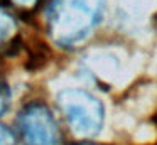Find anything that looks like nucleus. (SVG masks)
Wrapping results in <instances>:
<instances>
[{
	"mask_svg": "<svg viewBox=\"0 0 157 145\" xmlns=\"http://www.w3.org/2000/svg\"><path fill=\"white\" fill-rule=\"evenodd\" d=\"M79 145H93V143H79Z\"/></svg>",
	"mask_w": 157,
	"mask_h": 145,
	"instance_id": "6e6552de",
	"label": "nucleus"
},
{
	"mask_svg": "<svg viewBox=\"0 0 157 145\" xmlns=\"http://www.w3.org/2000/svg\"><path fill=\"white\" fill-rule=\"evenodd\" d=\"M58 105L68 125L79 137H95L103 125V105L96 96L83 90L69 88L58 94Z\"/></svg>",
	"mask_w": 157,
	"mask_h": 145,
	"instance_id": "f03ea898",
	"label": "nucleus"
},
{
	"mask_svg": "<svg viewBox=\"0 0 157 145\" xmlns=\"http://www.w3.org/2000/svg\"><path fill=\"white\" fill-rule=\"evenodd\" d=\"M19 128L25 145H58L61 140L51 110L42 103H31L22 110Z\"/></svg>",
	"mask_w": 157,
	"mask_h": 145,
	"instance_id": "7ed1b4c3",
	"label": "nucleus"
},
{
	"mask_svg": "<svg viewBox=\"0 0 157 145\" xmlns=\"http://www.w3.org/2000/svg\"><path fill=\"white\" fill-rule=\"evenodd\" d=\"M7 105H9V90L4 81L0 79V115H4V111L7 110Z\"/></svg>",
	"mask_w": 157,
	"mask_h": 145,
	"instance_id": "423d86ee",
	"label": "nucleus"
},
{
	"mask_svg": "<svg viewBox=\"0 0 157 145\" xmlns=\"http://www.w3.org/2000/svg\"><path fill=\"white\" fill-rule=\"evenodd\" d=\"M15 30H17V24H15L14 15L0 7V46L9 42L14 37Z\"/></svg>",
	"mask_w": 157,
	"mask_h": 145,
	"instance_id": "20e7f679",
	"label": "nucleus"
},
{
	"mask_svg": "<svg viewBox=\"0 0 157 145\" xmlns=\"http://www.w3.org/2000/svg\"><path fill=\"white\" fill-rule=\"evenodd\" d=\"M0 145H15L14 133L4 125H0Z\"/></svg>",
	"mask_w": 157,
	"mask_h": 145,
	"instance_id": "39448f33",
	"label": "nucleus"
},
{
	"mask_svg": "<svg viewBox=\"0 0 157 145\" xmlns=\"http://www.w3.org/2000/svg\"><path fill=\"white\" fill-rule=\"evenodd\" d=\"M9 2L15 3L19 7H31L32 3H36V0H9Z\"/></svg>",
	"mask_w": 157,
	"mask_h": 145,
	"instance_id": "0eeeda50",
	"label": "nucleus"
},
{
	"mask_svg": "<svg viewBox=\"0 0 157 145\" xmlns=\"http://www.w3.org/2000/svg\"><path fill=\"white\" fill-rule=\"evenodd\" d=\"M103 0H51L46 10V27L61 47L81 42L101 17Z\"/></svg>",
	"mask_w": 157,
	"mask_h": 145,
	"instance_id": "f257e3e1",
	"label": "nucleus"
}]
</instances>
